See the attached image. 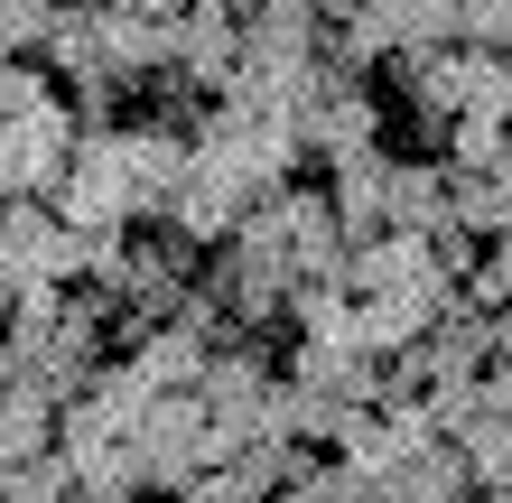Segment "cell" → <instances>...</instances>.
<instances>
[{
  "label": "cell",
  "instance_id": "cell-20",
  "mask_svg": "<svg viewBox=\"0 0 512 503\" xmlns=\"http://www.w3.org/2000/svg\"><path fill=\"white\" fill-rule=\"evenodd\" d=\"M317 10H326V19H345V10H364V0H317Z\"/></svg>",
  "mask_w": 512,
  "mask_h": 503
},
{
  "label": "cell",
  "instance_id": "cell-11",
  "mask_svg": "<svg viewBox=\"0 0 512 503\" xmlns=\"http://www.w3.org/2000/svg\"><path fill=\"white\" fill-rule=\"evenodd\" d=\"M84 476H75V457L66 448H47V457H10V485H0V503H75Z\"/></svg>",
  "mask_w": 512,
  "mask_h": 503
},
{
  "label": "cell",
  "instance_id": "cell-4",
  "mask_svg": "<svg viewBox=\"0 0 512 503\" xmlns=\"http://www.w3.org/2000/svg\"><path fill=\"white\" fill-rule=\"evenodd\" d=\"M429 438H447L438 410H429V392H391V401H364V410L345 420L336 457H354V466H401V457L429 448Z\"/></svg>",
  "mask_w": 512,
  "mask_h": 503
},
{
  "label": "cell",
  "instance_id": "cell-1",
  "mask_svg": "<svg viewBox=\"0 0 512 503\" xmlns=\"http://www.w3.org/2000/svg\"><path fill=\"white\" fill-rule=\"evenodd\" d=\"M0 112H10V131H0V177H10V196H56L75 150H84V112L66 94V75H56L47 56H10Z\"/></svg>",
  "mask_w": 512,
  "mask_h": 503
},
{
  "label": "cell",
  "instance_id": "cell-12",
  "mask_svg": "<svg viewBox=\"0 0 512 503\" xmlns=\"http://www.w3.org/2000/svg\"><path fill=\"white\" fill-rule=\"evenodd\" d=\"M317 494H326V503H410V494H401V476H391V466H354V457L317 466Z\"/></svg>",
  "mask_w": 512,
  "mask_h": 503
},
{
  "label": "cell",
  "instance_id": "cell-5",
  "mask_svg": "<svg viewBox=\"0 0 512 503\" xmlns=\"http://www.w3.org/2000/svg\"><path fill=\"white\" fill-rule=\"evenodd\" d=\"M177 75L196 94H233V75H243V10L233 0H196L177 19Z\"/></svg>",
  "mask_w": 512,
  "mask_h": 503
},
{
  "label": "cell",
  "instance_id": "cell-13",
  "mask_svg": "<svg viewBox=\"0 0 512 503\" xmlns=\"http://www.w3.org/2000/svg\"><path fill=\"white\" fill-rule=\"evenodd\" d=\"M457 448L475 457V485H512V420L503 410H485L475 429H457Z\"/></svg>",
  "mask_w": 512,
  "mask_h": 503
},
{
  "label": "cell",
  "instance_id": "cell-10",
  "mask_svg": "<svg viewBox=\"0 0 512 503\" xmlns=\"http://www.w3.org/2000/svg\"><path fill=\"white\" fill-rule=\"evenodd\" d=\"M391 224L401 233H438L447 224V159H401L391 168Z\"/></svg>",
  "mask_w": 512,
  "mask_h": 503
},
{
  "label": "cell",
  "instance_id": "cell-17",
  "mask_svg": "<svg viewBox=\"0 0 512 503\" xmlns=\"http://www.w3.org/2000/svg\"><path fill=\"white\" fill-rule=\"evenodd\" d=\"M466 47H512V0H466Z\"/></svg>",
  "mask_w": 512,
  "mask_h": 503
},
{
  "label": "cell",
  "instance_id": "cell-19",
  "mask_svg": "<svg viewBox=\"0 0 512 503\" xmlns=\"http://www.w3.org/2000/svg\"><path fill=\"white\" fill-rule=\"evenodd\" d=\"M122 10H140V19H187L196 0H122Z\"/></svg>",
  "mask_w": 512,
  "mask_h": 503
},
{
  "label": "cell",
  "instance_id": "cell-7",
  "mask_svg": "<svg viewBox=\"0 0 512 503\" xmlns=\"http://www.w3.org/2000/svg\"><path fill=\"white\" fill-rule=\"evenodd\" d=\"M131 364L159 382V392H196V382H205V364H215V345H205L187 317H168V327H149V336L131 345Z\"/></svg>",
  "mask_w": 512,
  "mask_h": 503
},
{
  "label": "cell",
  "instance_id": "cell-15",
  "mask_svg": "<svg viewBox=\"0 0 512 503\" xmlns=\"http://www.w3.org/2000/svg\"><path fill=\"white\" fill-rule=\"evenodd\" d=\"M466 299H475V308H503V299H512V233H494V243H485V261H475V280H466Z\"/></svg>",
  "mask_w": 512,
  "mask_h": 503
},
{
  "label": "cell",
  "instance_id": "cell-16",
  "mask_svg": "<svg viewBox=\"0 0 512 503\" xmlns=\"http://www.w3.org/2000/svg\"><path fill=\"white\" fill-rule=\"evenodd\" d=\"M177 503H270V494L243 476V466H205V476H196L187 494H177Z\"/></svg>",
  "mask_w": 512,
  "mask_h": 503
},
{
  "label": "cell",
  "instance_id": "cell-3",
  "mask_svg": "<svg viewBox=\"0 0 512 503\" xmlns=\"http://www.w3.org/2000/svg\"><path fill=\"white\" fill-rule=\"evenodd\" d=\"M298 131H308V159H317V168L373 150V140H382V94H373V75H336V66H326L317 94L298 103Z\"/></svg>",
  "mask_w": 512,
  "mask_h": 503
},
{
  "label": "cell",
  "instance_id": "cell-6",
  "mask_svg": "<svg viewBox=\"0 0 512 503\" xmlns=\"http://www.w3.org/2000/svg\"><path fill=\"white\" fill-rule=\"evenodd\" d=\"M391 168H401V159H391L382 140H373V150H354V159H336V168H326V196H336V215H345V233H354V243H373V233H391Z\"/></svg>",
  "mask_w": 512,
  "mask_h": 503
},
{
  "label": "cell",
  "instance_id": "cell-18",
  "mask_svg": "<svg viewBox=\"0 0 512 503\" xmlns=\"http://www.w3.org/2000/svg\"><path fill=\"white\" fill-rule=\"evenodd\" d=\"M485 410H503V420H512V364H485Z\"/></svg>",
  "mask_w": 512,
  "mask_h": 503
},
{
  "label": "cell",
  "instance_id": "cell-8",
  "mask_svg": "<svg viewBox=\"0 0 512 503\" xmlns=\"http://www.w3.org/2000/svg\"><path fill=\"white\" fill-rule=\"evenodd\" d=\"M391 476H401V494H410V503H466V494H485V485H475V457L457 448V438H429V448L401 457Z\"/></svg>",
  "mask_w": 512,
  "mask_h": 503
},
{
  "label": "cell",
  "instance_id": "cell-2",
  "mask_svg": "<svg viewBox=\"0 0 512 503\" xmlns=\"http://www.w3.org/2000/svg\"><path fill=\"white\" fill-rule=\"evenodd\" d=\"M0 280H10V289H75L84 280V233L56 215V196H10V224H0Z\"/></svg>",
  "mask_w": 512,
  "mask_h": 503
},
{
  "label": "cell",
  "instance_id": "cell-14",
  "mask_svg": "<svg viewBox=\"0 0 512 503\" xmlns=\"http://www.w3.org/2000/svg\"><path fill=\"white\" fill-rule=\"evenodd\" d=\"M503 150H512V131L503 122H466V112H457V131H447V168H503Z\"/></svg>",
  "mask_w": 512,
  "mask_h": 503
},
{
  "label": "cell",
  "instance_id": "cell-9",
  "mask_svg": "<svg viewBox=\"0 0 512 503\" xmlns=\"http://www.w3.org/2000/svg\"><path fill=\"white\" fill-rule=\"evenodd\" d=\"M66 438V401L38 392V382H10V410H0V457H47Z\"/></svg>",
  "mask_w": 512,
  "mask_h": 503
}]
</instances>
